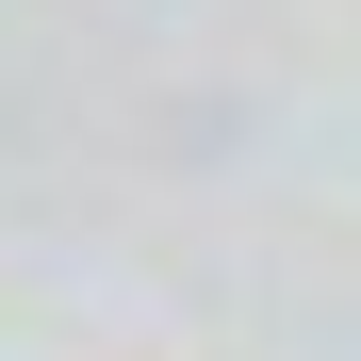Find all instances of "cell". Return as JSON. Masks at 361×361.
Returning <instances> with one entry per match:
<instances>
[]
</instances>
